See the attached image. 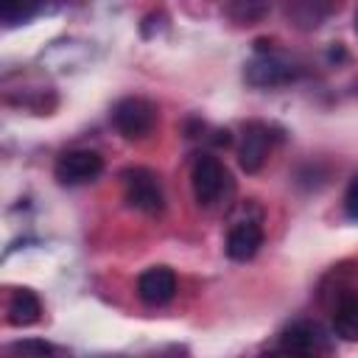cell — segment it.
<instances>
[{
    "label": "cell",
    "instance_id": "obj_1",
    "mask_svg": "<svg viewBox=\"0 0 358 358\" xmlns=\"http://www.w3.org/2000/svg\"><path fill=\"white\" fill-rule=\"evenodd\" d=\"M257 48V53L246 62V67H243V78H246V84L249 87H255V90H274V87H282V84H291L296 76H299V67L291 62V59H285V56H280L274 48H271V42H266V39H260V42H255Z\"/></svg>",
    "mask_w": 358,
    "mask_h": 358
},
{
    "label": "cell",
    "instance_id": "obj_2",
    "mask_svg": "<svg viewBox=\"0 0 358 358\" xmlns=\"http://www.w3.org/2000/svg\"><path fill=\"white\" fill-rule=\"evenodd\" d=\"M190 187H193L196 204L210 210V207H218L221 201H227V196L232 193V176L218 157L199 154L193 162V171H190Z\"/></svg>",
    "mask_w": 358,
    "mask_h": 358
},
{
    "label": "cell",
    "instance_id": "obj_3",
    "mask_svg": "<svg viewBox=\"0 0 358 358\" xmlns=\"http://www.w3.org/2000/svg\"><path fill=\"white\" fill-rule=\"evenodd\" d=\"M109 120H112V126L117 129L120 137H126V140H143L157 126V106L148 98L129 95V98H120L112 106Z\"/></svg>",
    "mask_w": 358,
    "mask_h": 358
},
{
    "label": "cell",
    "instance_id": "obj_4",
    "mask_svg": "<svg viewBox=\"0 0 358 358\" xmlns=\"http://www.w3.org/2000/svg\"><path fill=\"white\" fill-rule=\"evenodd\" d=\"M123 196L126 204L140 210V213H162L165 207V193L159 185V176L148 168H129L123 171Z\"/></svg>",
    "mask_w": 358,
    "mask_h": 358
},
{
    "label": "cell",
    "instance_id": "obj_5",
    "mask_svg": "<svg viewBox=\"0 0 358 358\" xmlns=\"http://www.w3.org/2000/svg\"><path fill=\"white\" fill-rule=\"evenodd\" d=\"M101 173H103V157L98 151H92V148H70L53 165V176L64 187L90 185Z\"/></svg>",
    "mask_w": 358,
    "mask_h": 358
},
{
    "label": "cell",
    "instance_id": "obj_6",
    "mask_svg": "<svg viewBox=\"0 0 358 358\" xmlns=\"http://www.w3.org/2000/svg\"><path fill=\"white\" fill-rule=\"evenodd\" d=\"M277 350L296 352V355L327 352L330 350V336L313 322H294L277 336Z\"/></svg>",
    "mask_w": 358,
    "mask_h": 358
},
{
    "label": "cell",
    "instance_id": "obj_7",
    "mask_svg": "<svg viewBox=\"0 0 358 358\" xmlns=\"http://www.w3.org/2000/svg\"><path fill=\"white\" fill-rule=\"evenodd\" d=\"M271 151V131L266 123L252 120L243 126V140H241V151H238V162L246 173H257Z\"/></svg>",
    "mask_w": 358,
    "mask_h": 358
},
{
    "label": "cell",
    "instance_id": "obj_8",
    "mask_svg": "<svg viewBox=\"0 0 358 358\" xmlns=\"http://www.w3.org/2000/svg\"><path fill=\"white\" fill-rule=\"evenodd\" d=\"M176 294V274L168 266H151L137 277V296L145 305H168Z\"/></svg>",
    "mask_w": 358,
    "mask_h": 358
},
{
    "label": "cell",
    "instance_id": "obj_9",
    "mask_svg": "<svg viewBox=\"0 0 358 358\" xmlns=\"http://www.w3.org/2000/svg\"><path fill=\"white\" fill-rule=\"evenodd\" d=\"M260 246H263V227L257 221L246 218V221H238L229 229L227 243H224V252H227L229 260L246 263V260H252L260 252Z\"/></svg>",
    "mask_w": 358,
    "mask_h": 358
},
{
    "label": "cell",
    "instance_id": "obj_10",
    "mask_svg": "<svg viewBox=\"0 0 358 358\" xmlns=\"http://www.w3.org/2000/svg\"><path fill=\"white\" fill-rule=\"evenodd\" d=\"M330 0H288L285 14L294 28L299 31H313L330 17Z\"/></svg>",
    "mask_w": 358,
    "mask_h": 358
},
{
    "label": "cell",
    "instance_id": "obj_11",
    "mask_svg": "<svg viewBox=\"0 0 358 358\" xmlns=\"http://www.w3.org/2000/svg\"><path fill=\"white\" fill-rule=\"evenodd\" d=\"M42 316V302L39 296L31 291V288H17L8 299V308H6V319L11 327H31L36 324Z\"/></svg>",
    "mask_w": 358,
    "mask_h": 358
},
{
    "label": "cell",
    "instance_id": "obj_12",
    "mask_svg": "<svg viewBox=\"0 0 358 358\" xmlns=\"http://www.w3.org/2000/svg\"><path fill=\"white\" fill-rule=\"evenodd\" d=\"M333 336L344 341L358 338V291H344L333 310Z\"/></svg>",
    "mask_w": 358,
    "mask_h": 358
},
{
    "label": "cell",
    "instance_id": "obj_13",
    "mask_svg": "<svg viewBox=\"0 0 358 358\" xmlns=\"http://www.w3.org/2000/svg\"><path fill=\"white\" fill-rule=\"evenodd\" d=\"M48 0H0V20L11 25H22L45 8Z\"/></svg>",
    "mask_w": 358,
    "mask_h": 358
},
{
    "label": "cell",
    "instance_id": "obj_14",
    "mask_svg": "<svg viewBox=\"0 0 358 358\" xmlns=\"http://www.w3.org/2000/svg\"><path fill=\"white\" fill-rule=\"evenodd\" d=\"M229 14L241 22H252V20H260L266 11H268V3L271 0H224Z\"/></svg>",
    "mask_w": 358,
    "mask_h": 358
},
{
    "label": "cell",
    "instance_id": "obj_15",
    "mask_svg": "<svg viewBox=\"0 0 358 358\" xmlns=\"http://www.w3.org/2000/svg\"><path fill=\"white\" fill-rule=\"evenodd\" d=\"M14 352H28V355H53L56 347L48 344V341H39V338H25V341H17L11 344Z\"/></svg>",
    "mask_w": 358,
    "mask_h": 358
},
{
    "label": "cell",
    "instance_id": "obj_16",
    "mask_svg": "<svg viewBox=\"0 0 358 358\" xmlns=\"http://www.w3.org/2000/svg\"><path fill=\"white\" fill-rule=\"evenodd\" d=\"M344 213H347V218L358 221V176H352L344 190Z\"/></svg>",
    "mask_w": 358,
    "mask_h": 358
},
{
    "label": "cell",
    "instance_id": "obj_17",
    "mask_svg": "<svg viewBox=\"0 0 358 358\" xmlns=\"http://www.w3.org/2000/svg\"><path fill=\"white\" fill-rule=\"evenodd\" d=\"M355 31H358V14H355Z\"/></svg>",
    "mask_w": 358,
    "mask_h": 358
}]
</instances>
